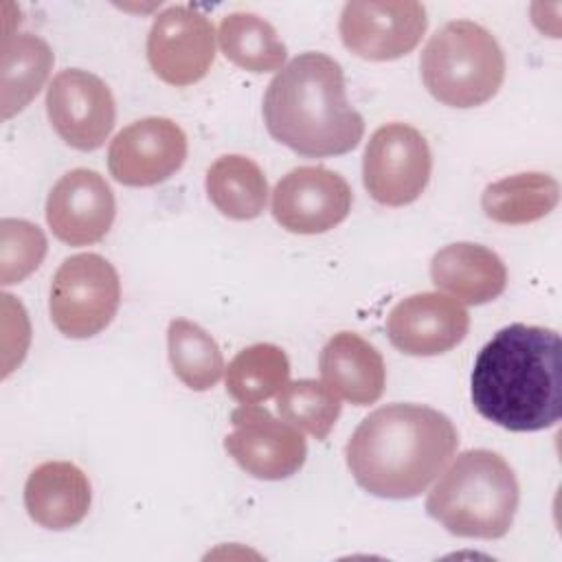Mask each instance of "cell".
<instances>
[{
    "label": "cell",
    "mask_w": 562,
    "mask_h": 562,
    "mask_svg": "<svg viewBox=\"0 0 562 562\" xmlns=\"http://www.w3.org/2000/svg\"><path fill=\"white\" fill-rule=\"evenodd\" d=\"M426 90L443 105L476 108L503 86L505 55L496 37L472 20L437 29L419 57Z\"/></svg>",
    "instance_id": "cell-5"
},
{
    "label": "cell",
    "mask_w": 562,
    "mask_h": 562,
    "mask_svg": "<svg viewBox=\"0 0 562 562\" xmlns=\"http://www.w3.org/2000/svg\"><path fill=\"white\" fill-rule=\"evenodd\" d=\"M55 55L46 40L31 33L2 40V119L22 112L46 83Z\"/></svg>",
    "instance_id": "cell-20"
},
{
    "label": "cell",
    "mask_w": 562,
    "mask_h": 562,
    "mask_svg": "<svg viewBox=\"0 0 562 562\" xmlns=\"http://www.w3.org/2000/svg\"><path fill=\"white\" fill-rule=\"evenodd\" d=\"M560 200V184L542 171H525L485 187L481 209L498 224H529L549 215Z\"/></svg>",
    "instance_id": "cell-19"
},
{
    "label": "cell",
    "mask_w": 562,
    "mask_h": 562,
    "mask_svg": "<svg viewBox=\"0 0 562 562\" xmlns=\"http://www.w3.org/2000/svg\"><path fill=\"white\" fill-rule=\"evenodd\" d=\"M430 279L459 303L483 305L505 290L507 268L494 250L481 244L457 241L435 252Z\"/></svg>",
    "instance_id": "cell-18"
},
{
    "label": "cell",
    "mask_w": 562,
    "mask_h": 562,
    "mask_svg": "<svg viewBox=\"0 0 562 562\" xmlns=\"http://www.w3.org/2000/svg\"><path fill=\"white\" fill-rule=\"evenodd\" d=\"M92 503L90 481L70 461H46L24 483V507L33 522L64 531L79 525Z\"/></svg>",
    "instance_id": "cell-16"
},
{
    "label": "cell",
    "mask_w": 562,
    "mask_h": 562,
    "mask_svg": "<svg viewBox=\"0 0 562 562\" xmlns=\"http://www.w3.org/2000/svg\"><path fill=\"white\" fill-rule=\"evenodd\" d=\"M114 217V193L94 169H72L48 191L46 224L53 235L68 246H88L103 239Z\"/></svg>",
    "instance_id": "cell-14"
},
{
    "label": "cell",
    "mask_w": 562,
    "mask_h": 562,
    "mask_svg": "<svg viewBox=\"0 0 562 562\" xmlns=\"http://www.w3.org/2000/svg\"><path fill=\"white\" fill-rule=\"evenodd\" d=\"M351 187L325 167H296L272 191V215L281 228L299 235H318L338 226L351 211Z\"/></svg>",
    "instance_id": "cell-12"
},
{
    "label": "cell",
    "mask_w": 562,
    "mask_h": 562,
    "mask_svg": "<svg viewBox=\"0 0 562 562\" xmlns=\"http://www.w3.org/2000/svg\"><path fill=\"white\" fill-rule=\"evenodd\" d=\"M226 393L239 404H259L277 395L290 378L285 351L270 342L241 349L224 369Z\"/></svg>",
    "instance_id": "cell-23"
},
{
    "label": "cell",
    "mask_w": 562,
    "mask_h": 562,
    "mask_svg": "<svg viewBox=\"0 0 562 562\" xmlns=\"http://www.w3.org/2000/svg\"><path fill=\"white\" fill-rule=\"evenodd\" d=\"M211 204L231 220H255L268 200V180L261 167L239 154L220 156L206 171Z\"/></svg>",
    "instance_id": "cell-21"
},
{
    "label": "cell",
    "mask_w": 562,
    "mask_h": 562,
    "mask_svg": "<svg viewBox=\"0 0 562 562\" xmlns=\"http://www.w3.org/2000/svg\"><path fill=\"white\" fill-rule=\"evenodd\" d=\"M231 424L233 432L226 435L224 448L250 476L281 481L303 468L307 443L285 419H277L257 404H241L231 413Z\"/></svg>",
    "instance_id": "cell-9"
},
{
    "label": "cell",
    "mask_w": 562,
    "mask_h": 562,
    "mask_svg": "<svg viewBox=\"0 0 562 562\" xmlns=\"http://www.w3.org/2000/svg\"><path fill=\"white\" fill-rule=\"evenodd\" d=\"M468 327L465 307L441 292L411 294L386 318L391 345L406 356L446 353L465 338Z\"/></svg>",
    "instance_id": "cell-15"
},
{
    "label": "cell",
    "mask_w": 562,
    "mask_h": 562,
    "mask_svg": "<svg viewBox=\"0 0 562 562\" xmlns=\"http://www.w3.org/2000/svg\"><path fill=\"white\" fill-rule=\"evenodd\" d=\"M470 395L474 408L512 432H536L562 415V342L555 329L512 323L479 351Z\"/></svg>",
    "instance_id": "cell-1"
},
{
    "label": "cell",
    "mask_w": 562,
    "mask_h": 562,
    "mask_svg": "<svg viewBox=\"0 0 562 562\" xmlns=\"http://www.w3.org/2000/svg\"><path fill=\"white\" fill-rule=\"evenodd\" d=\"M454 424L424 404H386L369 413L345 446L356 483L380 498H415L457 452Z\"/></svg>",
    "instance_id": "cell-2"
},
{
    "label": "cell",
    "mask_w": 562,
    "mask_h": 562,
    "mask_svg": "<svg viewBox=\"0 0 562 562\" xmlns=\"http://www.w3.org/2000/svg\"><path fill=\"white\" fill-rule=\"evenodd\" d=\"M217 42L228 61L248 72L281 70L288 57L274 26L255 13H228L220 22Z\"/></svg>",
    "instance_id": "cell-22"
},
{
    "label": "cell",
    "mask_w": 562,
    "mask_h": 562,
    "mask_svg": "<svg viewBox=\"0 0 562 562\" xmlns=\"http://www.w3.org/2000/svg\"><path fill=\"white\" fill-rule=\"evenodd\" d=\"M187 160L182 127L165 116H147L123 127L108 149L110 176L125 187H154Z\"/></svg>",
    "instance_id": "cell-13"
},
{
    "label": "cell",
    "mask_w": 562,
    "mask_h": 562,
    "mask_svg": "<svg viewBox=\"0 0 562 562\" xmlns=\"http://www.w3.org/2000/svg\"><path fill=\"white\" fill-rule=\"evenodd\" d=\"M46 114L66 145L94 151L114 127L116 105L103 79L81 68H66L46 90Z\"/></svg>",
    "instance_id": "cell-11"
},
{
    "label": "cell",
    "mask_w": 562,
    "mask_h": 562,
    "mask_svg": "<svg viewBox=\"0 0 562 562\" xmlns=\"http://www.w3.org/2000/svg\"><path fill=\"white\" fill-rule=\"evenodd\" d=\"M428 26L426 9L415 0H353L342 7L338 33L347 50L369 61L408 55Z\"/></svg>",
    "instance_id": "cell-8"
},
{
    "label": "cell",
    "mask_w": 562,
    "mask_h": 562,
    "mask_svg": "<svg viewBox=\"0 0 562 562\" xmlns=\"http://www.w3.org/2000/svg\"><path fill=\"white\" fill-rule=\"evenodd\" d=\"M263 121L274 140L305 158L347 154L364 134L362 116L347 101L342 68L325 53H301L274 75Z\"/></svg>",
    "instance_id": "cell-3"
},
{
    "label": "cell",
    "mask_w": 562,
    "mask_h": 562,
    "mask_svg": "<svg viewBox=\"0 0 562 562\" xmlns=\"http://www.w3.org/2000/svg\"><path fill=\"white\" fill-rule=\"evenodd\" d=\"M121 281L114 266L97 252L66 257L57 268L48 312L53 325L66 338H92L116 316Z\"/></svg>",
    "instance_id": "cell-6"
},
{
    "label": "cell",
    "mask_w": 562,
    "mask_h": 562,
    "mask_svg": "<svg viewBox=\"0 0 562 562\" xmlns=\"http://www.w3.org/2000/svg\"><path fill=\"white\" fill-rule=\"evenodd\" d=\"M520 501L512 465L494 450L461 452L426 498V512L452 536L496 540L512 525Z\"/></svg>",
    "instance_id": "cell-4"
},
{
    "label": "cell",
    "mask_w": 562,
    "mask_h": 562,
    "mask_svg": "<svg viewBox=\"0 0 562 562\" xmlns=\"http://www.w3.org/2000/svg\"><path fill=\"white\" fill-rule=\"evenodd\" d=\"M432 156L419 130L406 123L378 127L364 149L362 180L369 195L384 206H406L428 187Z\"/></svg>",
    "instance_id": "cell-7"
},
{
    "label": "cell",
    "mask_w": 562,
    "mask_h": 562,
    "mask_svg": "<svg viewBox=\"0 0 562 562\" xmlns=\"http://www.w3.org/2000/svg\"><path fill=\"white\" fill-rule=\"evenodd\" d=\"M213 22L193 7L173 4L158 13L147 35V61L169 86H191L206 77L215 59Z\"/></svg>",
    "instance_id": "cell-10"
},
{
    "label": "cell",
    "mask_w": 562,
    "mask_h": 562,
    "mask_svg": "<svg viewBox=\"0 0 562 562\" xmlns=\"http://www.w3.org/2000/svg\"><path fill=\"white\" fill-rule=\"evenodd\" d=\"M167 351L176 378L191 391H209L224 371L215 338L198 323L173 318L167 327Z\"/></svg>",
    "instance_id": "cell-24"
},
{
    "label": "cell",
    "mask_w": 562,
    "mask_h": 562,
    "mask_svg": "<svg viewBox=\"0 0 562 562\" xmlns=\"http://www.w3.org/2000/svg\"><path fill=\"white\" fill-rule=\"evenodd\" d=\"M279 415L316 439H325L340 415L338 395L318 380H294L277 393Z\"/></svg>",
    "instance_id": "cell-25"
},
{
    "label": "cell",
    "mask_w": 562,
    "mask_h": 562,
    "mask_svg": "<svg viewBox=\"0 0 562 562\" xmlns=\"http://www.w3.org/2000/svg\"><path fill=\"white\" fill-rule=\"evenodd\" d=\"M323 382L342 400L369 406L384 393L386 369L382 353L356 331L334 334L321 349Z\"/></svg>",
    "instance_id": "cell-17"
},
{
    "label": "cell",
    "mask_w": 562,
    "mask_h": 562,
    "mask_svg": "<svg viewBox=\"0 0 562 562\" xmlns=\"http://www.w3.org/2000/svg\"><path fill=\"white\" fill-rule=\"evenodd\" d=\"M46 255V237L40 226L4 217L0 222V283L11 285L35 272Z\"/></svg>",
    "instance_id": "cell-26"
}]
</instances>
